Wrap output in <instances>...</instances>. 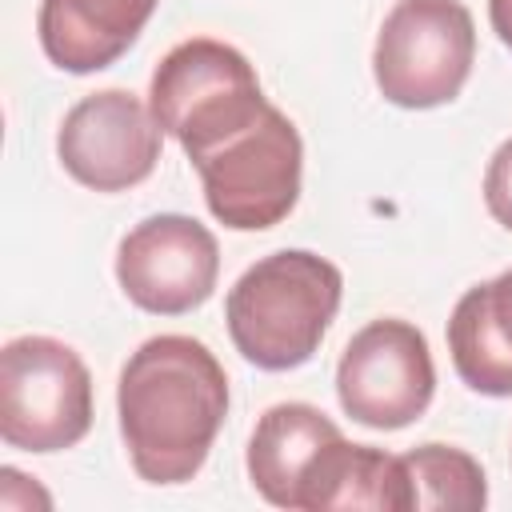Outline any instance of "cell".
I'll return each instance as SVG.
<instances>
[{
  "label": "cell",
  "mask_w": 512,
  "mask_h": 512,
  "mask_svg": "<svg viewBox=\"0 0 512 512\" xmlns=\"http://www.w3.org/2000/svg\"><path fill=\"white\" fill-rule=\"evenodd\" d=\"M116 416L136 476L184 484L204 468L224 428L228 372L192 336H152L120 368Z\"/></svg>",
  "instance_id": "6da1fadb"
},
{
  "label": "cell",
  "mask_w": 512,
  "mask_h": 512,
  "mask_svg": "<svg viewBox=\"0 0 512 512\" xmlns=\"http://www.w3.org/2000/svg\"><path fill=\"white\" fill-rule=\"evenodd\" d=\"M340 296L344 276L332 260L308 248H280L228 288V336L236 352L264 372L300 368L332 328Z\"/></svg>",
  "instance_id": "7a4b0ae2"
},
{
  "label": "cell",
  "mask_w": 512,
  "mask_h": 512,
  "mask_svg": "<svg viewBox=\"0 0 512 512\" xmlns=\"http://www.w3.org/2000/svg\"><path fill=\"white\" fill-rule=\"evenodd\" d=\"M148 108L164 136H172L196 164L232 136L248 132L268 112V96L240 48L192 36L156 64Z\"/></svg>",
  "instance_id": "3957f363"
},
{
  "label": "cell",
  "mask_w": 512,
  "mask_h": 512,
  "mask_svg": "<svg viewBox=\"0 0 512 512\" xmlns=\"http://www.w3.org/2000/svg\"><path fill=\"white\" fill-rule=\"evenodd\" d=\"M476 60V24L464 0H396L376 32L372 80L396 108H440L460 96Z\"/></svg>",
  "instance_id": "277c9868"
},
{
  "label": "cell",
  "mask_w": 512,
  "mask_h": 512,
  "mask_svg": "<svg viewBox=\"0 0 512 512\" xmlns=\"http://www.w3.org/2000/svg\"><path fill=\"white\" fill-rule=\"evenodd\" d=\"M92 372L56 336H16L0 348V440L20 452H64L92 428Z\"/></svg>",
  "instance_id": "5b68a950"
},
{
  "label": "cell",
  "mask_w": 512,
  "mask_h": 512,
  "mask_svg": "<svg viewBox=\"0 0 512 512\" xmlns=\"http://www.w3.org/2000/svg\"><path fill=\"white\" fill-rule=\"evenodd\" d=\"M208 212L236 232H264L280 224L300 200L304 140L296 124L268 104V112L216 152L196 160Z\"/></svg>",
  "instance_id": "8992f818"
},
{
  "label": "cell",
  "mask_w": 512,
  "mask_h": 512,
  "mask_svg": "<svg viewBox=\"0 0 512 512\" xmlns=\"http://www.w3.org/2000/svg\"><path fill=\"white\" fill-rule=\"evenodd\" d=\"M340 408L376 432H396L420 420L436 396V364L416 324L380 316L364 324L336 364Z\"/></svg>",
  "instance_id": "52a82bcc"
},
{
  "label": "cell",
  "mask_w": 512,
  "mask_h": 512,
  "mask_svg": "<svg viewBox=\"0 0 512 512\" xmlns=\"http://www.w3.org/2000/svg\"><path fill=\"white\" fill-rule=\"evenodd\" d=\"M164 128L128 88H104L68 108L56 132L64 172L92 192H124L152 176Z\"/></svg>",
  "instance_id": "ba28073f"
},
{
  "label": "cell",
  "mask_w": 512,
  "mask_h": 512,
  "mask_svg": "<svg viewBox=\"0 0 512 512\" xmlns=\"http://www.w3.org/2000/svg\"><path fill=\"white\" fill-rule=\"evenodd\" d=\"M220 276L216 236L184 212L140 220L116 248V280L124 296L152 316H184L200 308Z\"/></svg>",
  "instance_id": "9c48e42d"
},
{
  "label": "cell",
  "mask_w": 512,
  "mask_h": 512,
  "mask_svg": "<svg viewBox=\"0 0 512 512\" xmlns=\"http://www.w3.org/2000/svg\"><path fill=\"white\" fill-rule=\"evenodd\" d=\"M160 0H40L36 36L44 56L72 76L112 68L144 32Z\"/></svg>",
  "instance_id": "30bf717a"
},
{
  "label": "cell",
  "mask_w": 512,
  "mask_h": 512,
  "mask_svg": "<svg viewBox=\"0 0 512 512\" xmlns=\"http://www.w3.org/2000/svg\"><path fill=\"white\" fill-rule=\"evenodd\" d=\"M448 352L456 376L492 400L512 396V268L472 284L448 316Z\"/></svg>",
  "instance_id": "8fae6325"
},
{
  "label": "cell",
  "mask_w": 512,
  "mask_h": 512,
  "mask_svg": "<svg viewBox=\"0 0 512 512\" xmlns=\"http://www.w3.org/2000/svg\"><path fill=\"white\" fill-rule=\"evenodd\" d=\"M344 436L316 404H272L248 440V480L276 508H300V488L316 456Z\"/></svg>",
  "instance_id": "7c38bea8"
},
{
  "label": "cell",
  "mask_w": 512,
  "mask_h": 512,
  "mask_svg": "<svg viewBox=\"0 0 512 512\" xmlns=\"http://www.w3.org/2000/svg\"><path fill=\"white\" fill-rule=\"evenodd\" d=\"M328 508H376V512H416L404 456L372 444H348L336 436L304 476L300 512Z\"/></svg>",
  "instance_id": "4fadbf2b"
},
{
  "label": "cell",
  "mask_w": 512,
  "mask_h": 512,
  "mask_svg": "<svg viewBox=\"0 0 512 512\" xmlns=\"http://www.w3.org/2000/svg\"><path fill=\"white\" fill-rule=\"evenodd\" d=\"M408 484L416 508H456L480 512L488 504V480L472 452L452 444H420L404 452Z\"/></svg>",
  "instance_id": "5bb4252c"
},
{
  "label": "cell",
  "mask_w": 512,
  "mask_h": 512,
  "mask_svg": "<svg viewBox=\"0 0 512 512\" xmlns=\"http://www.w3.org/2000/svg\"><path fill=\"white\" fill-rule=\"evenodd\" d=\"M484 204L500 228L512 232V136L492 152L484 168Z\"/></svg>",
  "instance_id": "9a60e30c"
},
{
  "label": "cell",
  "mask_w": 512,
  "mask_h": 512,
  "mask_svg": "<svg viewBox=\"0 0 512 512\" xmlns=\"http://www.w3.org/2000/svg\"><path fill=\"white\" fill-rule=\"evenodd\" d=\"M0 504L4 508H52V496L36 484V480H28L24 472H16V468H0Z\"/></svg>",
  "instance_id": "2e32d148"
},
{
  "label": "cell",
  "mask_w": 512,
  "mask_h": 512,
  "mask_svg": "<svg viewBox=\"0 0 512 512\" xmlns=\"http://www.w3.org/2000/svg\"><path fill=\"white\" fill-rule=\"evenodd\" d=\"M488 24L504 48H512V0H488Z\"/></svg>",
  "instance_id": "e0dca14e"
}]
</instances>
